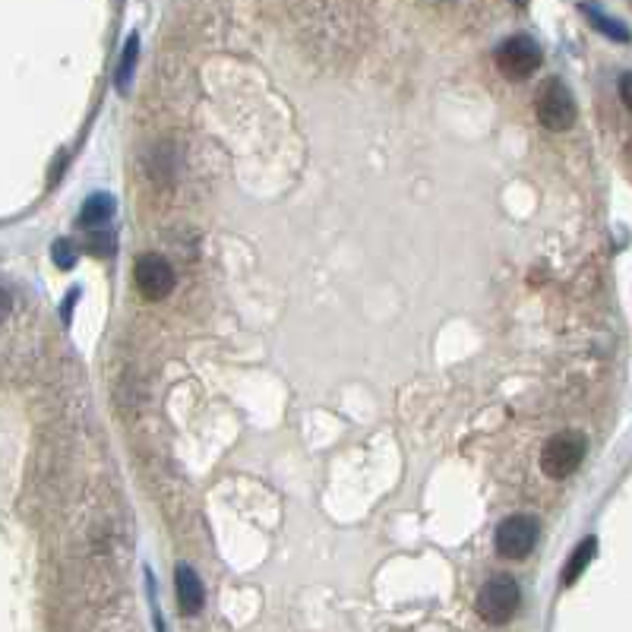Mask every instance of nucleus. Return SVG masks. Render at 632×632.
Instances as JSON below:
<instances>
[{"instance_id":"f03ea898","label":"nucleus","mask_w":632,"mask_h":632,"mask_svg":"<svg viewBox=\"0 0 632 632\" xmlns=\"http://www.w3.org/2000/svg\"><path fill=\"white\" fill-rule=\"evenodd\" d=\"M585 456H588V437L582 430L553 433L541 449V471L553 481H563L572 471H579Z\"/></svg>"},{"instance_id":"39448f33","label":"nucleus","mask_w":632,"mask_h":632,"mask_svg":"<svg viewBox=\"0 0 632 632\" xmlns=\"http://www.w3.org/2000/svg\"><path fill=\"white\" fill-rule=\"evenodd\" d=\"M535 544H538V519L535 516L516 512V516L500 522V528H497V553L500 557L522 560L535 550Z\"/></svg>"},{"instance_id":"20e7f679","label":"nucleus","mask_w":632,"mask_h":632,"mask_svg":"<svg viewBox=\"0 0 632 632\" xmlns=\"http://www.w3.org/2000/svg\"><path fill=\"white\" fill-rule=\"evenodd\" d=\"M493 57H497L500 73L509 76V79H528L544 61L541 45L531 35L506 38V42H500V48H497V54H493Z\"/></svg>"},{"instance_id":"f8f14e48","label":"nucleus","mask_w":632,"mask_h":632,"mask_svg":"<svg viewBox=\"0 0 632 632\" xmlns=\"http://www.w3.org/2000/svg\"><path fill=\"white\" fill-rule=\"evenodd\" d=\"M51 253H54V263H57V266H61V269H70V266L76 263V253H73V244L67 241V237H61V241H54Z\"/></svg>"},{"instance_id":"f257e3e1","label":"nucleus","mask_w":632,"mask_h":632,"mask_svg":"<svg viewBox=\"0 0 632 632\" xmlns=\"http://www.w3.org/2000/svg\"><path fill=\"white\" fill-rule=\"evenodd\" d=\"M519 604H522V588H519V582L512 579V576H506V572H497V576H490L481 585V591H478V601H474L481 620H487L490 626L509 623L512 617L519 614Z\"/></svg>"},{"instance_id":"9b49d317","label":"nucleus","mask_w":632,"mask_h":632,"mask_svg":"<svg viewBox=\"0 0 632 632\" xmlns=\"http://www.w3.org/2000/svg\"><path fill=\"white\" fill-rule=\"evenodd\" d=\"M136 57H140V35H130L127 45H124V54H121V64H117V92L127 95L130 92V79H133V70H136Z\"/></svg>"},{"instance_id":"423d86ee","label":"nucleus","mask_w":632,"mask_h":632,"mask_svg":"<svg viewBox=\"0 0 632 632\" xmlns=\"http://www.w3.org/2000/svg\"><path fill=\"white\" fill-rule=\"evenodd\" d=\"M133 282H136V288H140V294L146 301H165L168 294L174 291L177 279H174V269H171V263L165 260V256L143 253L140 260H136Z\"/></svg>"},{"instance_id":"ddd939ff","label":"nucleus","mask_w":632,"mask_h":632,"mask_svg":"<svg viewBox=\"0 0 632 632\" xmlns=\"http://www.w3.org/2000/svg\"><path fill=\"white\" fill-rule=\"evenodd\" d=\"M617 92H620V102L632 111V70L620 73V79H617Z\"/></svg>"},{"instance_id":"6e6552de","label":"nucleus","mask_w":632,"mask_h":632,"mask_svg":"<svg viewBox=\"0 0 632 632\" xmlns=\"http://www.w3.org/2000/svg\"><path fill=\"white\" fill-rule=\"evenodd\" d=\"M114 196H108V193H92L89 200L83 203V209H79V225L83 228H102V225H108V219L114 215Z\"/></svg>"},{"instance_id":"9d476101","label":"nucleus","mask_w":632,"mask_h":632,"mask_svg":"<svg viewBox=\"0 0 632 632\" xmlns=\"http://www.w3.org/2000/svg\"><path fill=\"white\" fill-rule=\"evenodd\" d=\"M588 19H591V26H595L601 35H607L610 38V42H629V29L620 23V19H614V16H607L601 7H579Z\"/></svg>"},{"instance_id":"0eeeda50","label":"nucleus","mask_w":632,"mask_h":632,"mask_svg":"<svg viewBox=\"0 0 632 632\" xmlns=\"http://www.w3.org/2000/svg\"><path fill=\"white\" fill-rule=\"evenodd\" d=\"M174 591H177V607H181L184 617H196L203 610L206 601V591L203 582L196 576V569L187 563H177L174 566Z\"/></svg>"},{"instance_id":"1a4fd4ad","label":"nucleus","mask_w":632,"mask_h":632,"mask_svg":"<svg viewBox=\"0 0 632 632\" xmlns=\"http://www.w3.org/2000/svg\"><path fill=\"white\" fill-rule=\"evenodd\" d=\"M595 553H598V538H585L576 550H572L569 563L563 569V585H576V579L588 569V563L595 560Z\"/></svg>"},{"instance_id":"4468645a","label":"nucleus","mask_w":632,"mask_h":632,"mask_svg":"<svg viewBox=\"0 0 632 632\" xmlns=\"http://www.w3.org/2000/svg\"><path fill=\"white\" fill-rule=\"evenodd\" d=\"M10 310H13V301H10V294H7L4 288H0V323H4V320H7V316H10Z\"/></svg>"},{"instance_id":"7ed1b4c3","label":"nucleus","mask_w":632,"mask_h":632,"mask_svg":"<svg viewBox=\"0 0 632 632\" xmlns=\"http://www.w3.org/2000/svg\"><path fill=\"white\" fill-rule=\"evenodd\" d=\"M535 114H538L541 127H547L553 133H563L576 124L579 108H576V98H572L563 79H557V76L544 79V86L538 89V98H535Z\"/></svg>"}]
</instances>
